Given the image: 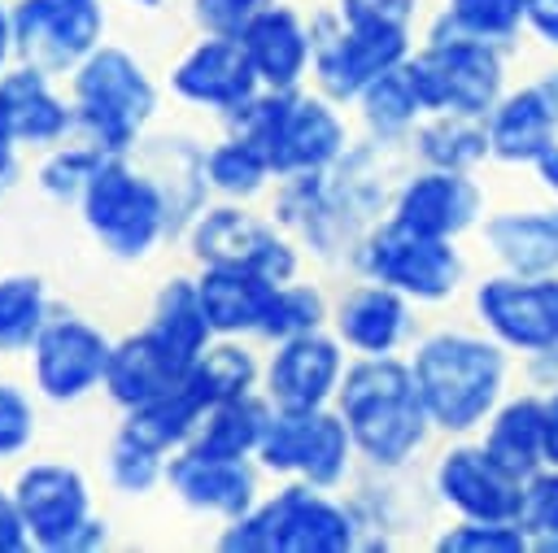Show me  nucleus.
Instances as JSON below:
<instances>
[{
    "label": "nucleus",
    "instance_id": "2eb2a0df",
    "mask_svg": "<svg viewBox=\"0 0 558 553\" xmlns=\"http://www.w3.org/2000/svg\"><path fill=\"white\" fill-rule=\"evenodd\" d=\"M488 244L497 257L519 270V274H545L558 270V213L527 209V213H506L488 222Z\"/></svg>",
    "mask_w": 558,
    "mask_h": 553
},
{
    "label": "nucleus",
    "instance_id": "58836bf2",
    "mask_svg": "<svg viewBox=\"0 0 558 553\" xmlns=\"http://www.w3.org/2000/svg\"><path fill=\"white\" fill-rule=\"evenodd\" d=\"M26 435V409L13 392H0V448H13Z\"/></svg>",
    "mask_w": 558,
    "mask_h": 553
},
{
    "label": "nucleus",
    "instance_id": "412c9836",
    "mask_svg": "<svg viewBox=\"0 0 558 553\" xmlns=\"http://www.w3.org/2000/svg\"><path fill=\"white\" fill-rule=\"evenodd\" d=\"M244 52L270 83H292L305 61V39L292 13H262L244 26Z\"/></svg>",
    "mask_w": 558,
    "mask_h": 553
},
{
    "label": "nucleus",
    "instance_id": "4c0bfd02",
    "mask_svg": "<svg viewBox=\"0 0 558 553\" xmlns=\"http://www.w3.org/2000/svg\"><path fill=\"white\" fill-rule=\"evenodd\" d=\"M262 0H201V17L214 26V30H235L253 17Z\"/></svg>",
    "mask_w": 558,
    "mask_h": 553
},
{
    "label": "nucleus",
    "instance_id": "a211bd4d",
    "mask_svg": "<svg viewBox=\"0 0 558 553\" xmlns=\"http://www.w3.org/2000/svg\"><path fill=\"white\" fill-rule=\"evenodd\" d=\"M484 448L501 470H510L514 479H527L536 470V462L545 457V405L532 396L506 405L497 414Z\"/></svg>",
    "mask_w": 558,
    "mask_h": 553
},
{
    "label": "nucleus",
    "instance_id": "72a5a7b5",
    "mask_svg": "<svg viewBox=\"0 0 558 553\" xmlns=\"http://www.w3.org/2000/svg\"><path fill=\"white\" fill-rule=\"evenodd\" d=\"M262 165H266V157L244 139V144H231L214 157V179L222 187H253L262 179Z\"/></svg>",
    "mask_w": 558,
    "mask_h": 553
},
{
    "label": "nucleus",
    "instance_id": "4468645a",
    "mask_svg": "<svg viewBox=\"0 0 558 553\" xmlns=\"http://www.w3.org/2000/svg\"><path fill=\"white\" fill-rule=\"evenodd\" d=\"M153 213H157V205H153L148 187H140L135 179H126V174H118V170H109V174L96 179V192H92V222H96L122 253H135V248L148 239Z\"/></svg>",
    "mask_w": 558,
    "mask_h": 553
},
{
    "label": "nucleus",
    "instance_id": "f257e3e1",
    "mask_svg": "<svg viewBox=\"0 0 558 553\" xmlns=\"http://www.w3.org/2000/svg\"><path fill=\"white\" fill-rule=\"evenodd\" d=\"M414 383L423 409L440 427H475L501 388V353L471 335H440L423 344L414 361Z\"/></svg>",
    "mask_w": 558,
    "mask_h": 553
},
{
    "label": "nucleus",
    "instance_id": "423d86ee",
    "mask_svg": "<svg viewBox=\"0 0 558 553\" xmlns=\"http://www.w3.org/2000/svg\"><path fill=\"white\" fill-rule=\"evenodd\" d=\"M366 266L384 283H397V287H405L414 296H445L458 283L453 248L440 235H418V231H410L401 222L371 244Z\"/></svg>",
    "mask_w": 558,
    "mask_h": 553
},
{
    "label": "nucleus",
    "instance_id": "0eeeda50",
    "mask_svg": "<svg viewBox=\"0 0 558 553\" xmlns=\"http://www.w3.org/2000/svg\"><path fill=\"white\" fill-rule=\"evenodd\" d=\"M248 144L275 165H318L340 148V126L314 100L262 105Z\"/></svg>",
    "mask_w": 558,
    "mask_h": 553
},
{
    "label": "nucleus",
    "instance_id": "c85d7f7f",
    "mask_svg": "<svg viewBox=\"0 0 558 553\" xmlns=\"http://www.w3.org/2000/svg\"><path fill=\"white\" fill-rule=\"evenodd\" d=\"M523 13L527 0H453V26L475 39H506Z\"/></svg>",
    "mask_w": 558,
    "mask_h": 553
},
{
    "label": "nucleus",
    "instance_id": "2f4dec72",
    "mask_svg": "<svg viewBox=\"0 0 558 553\" xmlns=\"http://www.w3.org/2000/svg\"><path fill=\"white\" fill-rule=\"evenodd\" d=\"M366 105H371V118H375L379 126H401V122L414 113V105H418V91H414V83H410V70H405V74L384 70V74L375 78Z\"/></svg>",
    "mask_w": 558,
    "mask_h": 553
},
{
    "label": "nucleus",
    "instance_id": "5701e85b",
    "mask_svg": "<svg viewBox=\"0 0 558 553\" xmlns=\"http://www.w3.org/2000/svg\"><path fill=\"white\" fill-rule=\"evenodd\" d=\"M248 65H253L248 52H240L231 44H209V48H201L183 65L179 87L192 91V96H201V100H244L248 78H253Z\"/></svg>",
    "mask_w": 558,
    "mask_h": 553
},
{
    "label": "nucleus",
    "instance_id": "dca6fc26",
    "mask_svg": "<svg viewBox=\"0 0 558 553\" xmlns=\"http://www.w3.org/2000/svg\"><path fill=\"white\" fill-rule=\"evenodd\" d=\"M336 370H340L336 348H331L327 340L301 335V340H292V344L279 353V361H275V370H270V388H275V396H279L288 409H310V405H318V401L327 396Z\"/></svg>",
    "mask_w": 558,
    "mask_h": 553
},
{
    "label": "nucleus",
    "instance_id": "a19ab883",
    "mask_svg": "<svg viewBox=\"0 0 558 553\" xmlns=\"http://www.w3.org/2000/svg\"><path fill=\"white\" fill-rule=\"evenodd\" d=\"M545 462L558 466V396L545 405Z\"/></svg>",
    "mask_w": 558,
    "mask_h": 553
},
{
    "label": "nucleus",
    "instance_id": "7ed1b4c3",
    "mask_svg": "<svg viewBox=\"0 0 558 553\" xmlns=\"http://www.w3.org/2000/svg\"><path fill=\"white\" fill-rule=\"evenodd\" d=\"M410 83L418 91V105L427 109L484 113L497 96L501 65L493 48H484V39L458 35V39H436V48L410 65Z\"/></svg>",
    "mask_w": 558,
    "mask_h": 553
},
{
    "label": "nucleus",
    "instance_id": "6e6552de",
    "mask_svg": "<svg viewBox=\"0 0 558 553\" xmlns=\"http://www.w3.org/2000/svg\"><path fill=\"white\" fill-rule=\"evenodd\" d=\"M440 492L480 523H519L523 479L501 470L488 448H458L440 466Z\"/></svg>",
    "mask_w": 558,
    "mask_h": 553
},
{
    "label": "nucleus",
    "instance_id": "37998d69",
    "mask_svg": "<svg viewBox=\"0 0 558 553\" xmlns=\"http://www.w3.org/2000/svg\"><path fill=\"white\" fill-rule=\"evenodd\" d=\"M541 179H545V183L558 192V148H549V152L541 157Z\"/></svg>",
    "mask_w": 558,
    "mask_h": 553
},
{
    "label": "nucleus",
    "instance_id": "bb28decb",
    "mask_svg": "<svg viewBox=\"0 0 558 553\" xmlns=\"http://www.w3.org/2000/svg\"><path fill=\"white\" fill-rule=\"evenodd\" d=\"M0 126L4 131H17V135H48L61 126V113L57 105L39 91L35 78H13L4 91H0Z\"/></svg>",
    "mask_w": 558,
    "mask_h": 553
},
{
    "label": "nucleus",
    "instance_id": "39448f33",
    "mask_svg": "<svg viewBox=\"0 0 558 553\" xmlns=\"http://www.w3.org/2000/svg\"><path fill=\"white\" fill-rule=\"evenodd\" d=\"M227 544L244 549H344L349 523L327 501H314L305 492H283L270 509H262L244 531H235Z\"/></svg>",
    "mask_w": 558,
    "mask_h": 553
},
{
    "label": "nucleus",
    "instance_id": "ea45409f",
    "mask_svg": "<svg viewBox=\"0 0 558 553\" xmlns=\"http://www.w3.org/2000/svg\"><path fill=\"white\" fill-rule=\"evenodd\" d=\"M527 22H532L549 44H558V0H527Z\"/></svg>",
    "mask_w": 558,
    "mask_h": 553
},
{
    "label": "nucleus",
    "instance_id": "393cba45",
    "mask_svg": "<svg viewBox=\"0 0 558 553\" xmlns=\"http://www.w3.org/2000/svg\"><path fill=\"white\" fill-rule=\"evenodd\" d=\"M401 305L392 292H357L344 309H340V331L357 344V348H371V353H384L392 348V340L401 335Z\"/></svg>",
    "mask_w": 558,
    "mask_h": 553
},
{
    "label": "nucleus",
    "instance_id": "7c9ffc66",
    "mask_svg": "<svg viewBox=\"0 0 558 553\" xmlns=\"http://www.w3.org/2000/svg\"><path fill=\"white\" fill-rule=\"evenodd\" d=\"M493 144L484 139V131L475 126H462V122H440L432 131H423V152L436 161V165H471L488 152Z\"/></svg>",
    "mask_w": 558,
    "mask_h": 553
},
{
    "label": "nucleus",
    "instance_id": "c756f323",
    "mask_svg": "<svg viewBox=\"0 0 558 553\" xmlns=\"http://www.w3.org/2000/svg\"><path fill=\"white\" fill-rule=\"evenodd\" d=\"M519 527L541 536L545 549H558V470L532 475L523 483V505H519Z\"/></svg>",
    "mask_w": 558,
    "mask_h": 553
},
{
    "label": "nucleus",
    "instance_id": "b1692460",
    "mask_svg": "<svg viewBox=\"0 0 558 553\" xmlns=\"http://www.w3.org/2000/svg\"><path fill=\"white\" fill-rule=\"evenodd\" d=\"M22 505L35 523V531L44 540H61L74 523H78V509H83V496H78V483L61 470H39L22 483Z\"/></svg>",
    "mask_w": 558,
    "mask_h": 553
},
{
    "label": "nucleus",
    "instance_id": "f03ea898",
    "mask_svg": "<svg viewBox=\"0 0 558 553\" xmlns=\"http://www.w3.org/2000/svg\"><path fill=\"white\" fill-rule=\"evenodd\" d=\"M344 418L375 462H401L423 435L418 383L397 361H366L344 383Z\"/></svg>",
    "mask_w": 558,
    "mask_h": 553
},
{
    "label": "nucleus",
    "instance_id": "e433bc0d",
    "mask_svg": "<svg viewBox=\"0 0 558 553\" xmlns=\"http://www.w3.org/2000/svg\"><path fill=\"white\" fill-rule=\"evenodd\" d=\"M414 0H344V13L353 26H366V22H388V26H401V17L410 13Z\"/></svg>",
    "mask_w": 558,
    "mask_h": 553
},
{
    "label": "nucleus",
    "instance_id": "79ce46f5",
    "mask_svg": "<svg viewBox=\"0 0 558 553\" xmlns=\"http://www.w3.org/2000/svg\"><path fill=\"white\" fill-rule=\"evenodd\" d=\"M17 544V527H13V514L0 505V549H13Z\"/></svg>",
    "mask_w": 558,
    "mask_h": 553
},
{
    "label": "nucleus",
    "instance_id": "f8f14e48",
    "mask_svg": "<svg viewBox=\"0 0 558 553\" xmlns=\"http://www.w3.org/2000/svg\"><path fill=\"white\" fill-rule=\"evenodd\" d=\"M475 209H480V192L466 179L440 170V174H427V179L405 187L397 222L418 231V235H440L445 239V235L462 231L475 218Z\"/></svg>",
    "mask_w": 558,
    "mask_h": 553
},
{
    "label": "nucleus",
    "instance_id": "ddd939ff",
    "mask_svg": "<svg viewBox=\"0 0 558 553\" xmlns=\"http://www.w3.org/2000/svg\"><path fill=\"white\" fill-rule=\"evenodd\" d=\"M83 96H87V105H92V118L100 122V131L113 139V144H122L126 139V131L140 122V113L148 109V87L135 78V70L122 61V57H100L92 70H87V78H83Z\"/></svg>",
    "mask_w": 558,
    "mask_h": 553
},
{
    "label": "nucleus",
    "instance_id": "a878e982",
    "mask_svg": "<svg viewBox=\"0 0 558 553\" xmlns=\"http://www.w3.org/2000/svg\"><path fill=\"white\" fill-rule=\"evenodd\" d=\"M179 483L196 501H209L222 509H240L248 501V479H244V470L227 466V457H201L196 453L187 466H179Z\"/></svg>",
    "mask_w": 558,
    "mask_h": 553
},
{
    "label": "nucleus",
    "instance_id": "4be33fe9",
    "mask_svg": "<svg viewBox=\"0 0 558 553\" xmlns=\"http://www.w3.org/2000/svg\"><path fill=\"white\" fill-rule=\"evenodd\" d=\"M100 370V344L83 327H57L48 331L39 348V374L52 392H78Z\"/></svg>",
    "mask_w": 558,
    "mask_h": 553
},
{
    "label": "nucleus",
    "instance_id": "f3484780",
    "mask_svg": "<svg viewBox=\"0 0 558 553\" xmlns=\"http://www.w3.org/2000/svg\"><path fill=\"white\" fill-rule=\"evenodd\" d=\"M201 253L218 257L222 266H244V270H262L283 279L292 270V257L283 244H275L257 222L240 218V213H218L205 231H201Z\"/></svg>",
    "mask_w": 558,
    "mask_h": 553
},
{
    "label": "nucleus",
    "instance_id": "f704fd0d",
    "mask_svg": "<svg viewBox=\"0 0 558 553\" xmlns=\"http://www.w3.org/2000/svg\"><path fill=\"white\" fill-rule=\"evenodd\" d=\"M318 322V296L310 292H275L270 309H266V331H305Z\"/></svg>",
    "mask_w": 558,
    "mask_h": 553
},
{
    "label": "nucleus",
    "instance_id": "9d476101",
    "mask_svg": "<svg viewBox=\"0 0 558 553\" xmlns=\"http://www.w3.org/2000/svg\"><path fill=\"white\" fill-rule=\"evenodd\" d=\"M554 131H558V78H545L523 87L497 109L488 144L506 161H541L554 148Z\"/></svg>",
    "mask_w": 558,
    "mask_h": 553
},
{
    "label": "nucleus",
    "instance_id": "cd10ccee",
    "mask_svg": "<svg viewBox=\"0 0 558 553\" xmlns=\"http://www.w3.org/2000/svg\"><path fill=\"white\" fill-rule=\"evenodd\" d=\"M262 422H266L262 405H253V401L227 405V409L214 418V427H209V435H205V444H201V457H227V462L240 457V453L257 440Z\"/></svg>",
    "mask_w": 558,
    "mask_h": 553
},
{
    "label": "nucleus",
    "instance_id": "6ab92c4d",
    "mask_svg": "<svg viewBox=\"0 0 558 553\" xmlns=\"http://www.w3.org/2000/svg\"><path fill=\"white\" fill-rule=\"evenodd\" d=\"M96 30L92 0H31L22 9V39L26 48H48L52 61L74 57Z\"/></svg>",
    "mask_w": 558,
    "mask_h": 553
},
{
    "label": "nucleus",
    "instance_id": "9b49d317",
    "mask_svg": "<svg viewBox=\"0 0 558 553\" xmlns=\"http://www.w3.org/2000/svg\"><path fill=\"white\" fill-rule=\"evenodd\" d=\"M401 48H405V44H401V26L366 22V26H353L349 39L331 44V48L323 52L318 70H323L327 87L344 96V91H357L362 83L379 78L384 70H392L397 57H401Z\"/></svg>",
    "mask_w": 558,
    "mask_h": 553
},
{
    "label": "nucleus",
    "instance_id": "aec40b11",
    "mask_svg": "<svg viewBox=\"0 0 558 553\" xmlns=\"http://www.w3.org/2000/svg\"><path fill=\"white\" fill-rule=\"evenodd\" d=\"M275 300V287L266 283V274L244 270V266H227L218 270L205 292H201V309L209 322L218 327H248V322H266V309Z\"/></svg>",
    "mask_w": 558,
    "mask_h": 553
},
{
    "label": "nucleus",
    "instance_id": "c9c22d12",
    "mask_svg": "<svg viewBox=\"0 0 558 553\" xmlns=\"http://www.w3.org/2000/svg\"><path fill=\"white\" fill-rule=\"evenodd\" d=\"M35 322V283H4L0 287V340H22Z\"/></svg>",
    "mask_w": 558,
    "mask_h": 553
},
{
    "label": "nucleus",
    "instance_id": "20e7f679",
    "mask_svg": "<svg viewBox=\"0 0 558 553\" xmlns=\"http://www.w3.org/2000/svg\"><path fill=\"white\" fill-rule=\"evenodd\" d=\"M480 314L514 348H558V279H493L480 287Z\"/></svg>",
    "mask_w": 558,
    "mask_h": 553
},
{
    "label": "nucleus",
    "instance_id": "473e14b6",
    "mask_svg": "<svg viewBox=\"0 0 558 553\" xmlns=\"http://www.w3.org/2000/svg\"><path fill=\"white\" fill-rule=\"evenodd\" d=\"M440 549H501V553H514L523 549V527H510V523H466L458 531H449L440 540Z\"/></svg>",
    "mask_w": 558,
    "mask_h": 553
},
{
    "label": "nucleus",
    "instance_id": "1a4fd4ad",
    "mask_svg": "<svg viewBox=\"0 0 558 553\" xmlns=\"http://www.w3.org/2000/svg\"><path fill=\"white\" fill-rule=\"evenodd\" d=\"M266 462L270 466H296L318 483H331L344 466V427L336 418L292 409L279 418L266 435Z\"/></svg>",
    "mask_w": 558,
    "mask_h": 553
}]
</instances>
